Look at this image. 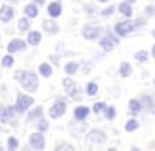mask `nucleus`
Here are the masks:
<instances>
[{"label":"nucleus","mask_w":155,"mask_h":151,"mask_svg":"<svg viewBox=\"0 0 155 151\" xmlns=\"http://www.w3.org/2000/svg\"><path fill=\"white\" fill-rule=\"evenodd\" d=\"M62 86H64V92H65L71 100H82V97H84V89L82 87H79V84H78L71 77H67V78H64L62 80Z\"/></svg>","instance_id":"nucleus-2"},{"label":"nucleus","mask_w":155,"mask_h":151,"mask_svg":"<svg viewBox=\"0 0 155 151\" xmlns=\"http://www.w3.org/2000/svg\"><path fill=\"white\" fill-rule=\"evenodd\" d=\"M27 42L31 47H37L42 42V33L37 31V30H30L28 34H27Z\"/></svg>","instance_id":"nucleus-18"},{"label":"nucleus","mask_w":155,"mask_h":151,"mask_svg":"<svg viewBox=\"0 0 155 151\" xmlns=\"http://www.w3.org/2000/svg\"><path fill=\"white\" fill-rule=\"evenodd\" d=\"M20 72H22V70H17V72L14 73V77H12V78H14V80H19V77H20Z\"/></svg>","instance_id":"nucleus-42"},{"label":"nucleus","mask_w":155,"mask_h":151,"mask_svg":"<svg viewBox=\"0 0 155 151\" xmlns=\"http://www.w3.org/2000/svg\"><path fill=\"white\" fill-rule=\"evenodd\" d=\"M42 30H44L47 34H58V33H59V25H58L56 19L48 17V19L42 20Z\"/></svg>","instance_id":"nucleus-14"},{"label":"nucleus","mask_w":155,"mask_h":151,"mask_svg":"<svg viewBox=\"0 0 155 151\" xmlns=\"http://www.w3.org/2000/svg\"><path fill=\"white\" fill-rule=\"evenodd\" d=\"M33 105H34V98H33L31 95H28V94H22V92L17 94L16 108H17V111H19V114H20V115L23 114V112H27Z\"/></svg>","instance_id":"nucleus-7"},{"label":"nucleus","mask_w":155,"mask_h":151,"mask_svg":"<svg viewBox=\"0 0 155 151\" xmlns=\"http://www.w3.org/2000/svg\"><path fill=\"white\" fill-rule=\"evenodd\" d=\"M98 2H99V3H107L109 0H98Z\"/></svg>","instance_id":"nucleus-47"},{"label":"nucleus","mask_w":155,"mask_h":151,"mask_svg":"<svg viewBox=\"0 0 155 151\" xmlns=\"http://www.w3.org/2000/svg\"><path fill=\"white\" fill-rule=\"evenodd\" d=\"M23 14L27 16V17H30V19H36L39 16V6L34 2L27 3V5L23 6Z\"/></svg>","instance_id":"nucleus-21"},{"label":"nucleus","mask_w":155,"mask_h":151,"mask_svg":"<svg viewBox=\"0 0 155 151\" xmlns=\"http://www.w3.org/2000/svg\"><path fill=\"white\" fill-rule=\"evenodd\" d=\"M37 70H39V75H41L42 78H50L51 75H53V66H51L50 62H41Z\"/></svg>","instance_id":"nucleus-24"},{"label":"nucleus","mask_w":155,"mask_h":151,"mask_svg":"<svg viewBox=\"0 0 155 151\" xmlns=\"http://www.w3.org/2000/svg\"><path fill=\"white\" fill-rule=\"evenodd\" d=\"M98 91H99V86H98V83H95V81H88V83L85 84V87H84V92H85V95H88V97H95V95L98 94Z\"/></svg>","instance_id":"nucleus-26"},{"label":"nucleus","mask_w":155,"mask_h":151,"mask_svg":"<svg viewBox=\"0 0 155 151\" xmlns=\"http://www.w3.org/2000/svg\"><path fill=\"white\" fill-rule=\"evenodd\" d=\"M42 117H44V108L42 106H36L31 111H28V115H27V118H25V122L27 123L37 122V120H41Z\"/></svg>","instance_id":"nucleus-17"},{"label":"nucleus","mask_w":155,"mask_h":151,"mask_svg":"<svg viewBox=\"0 0 155 151\" xmlns=\"http://www.w3.org/2000/svg\"><path fill=\"white\" fill-rule=\"evenodd\" d=\"M78 70H81V62H78V61H68V62H65V66H64V72H65V75H68V77L76 75Z\"/></svg>","instance_id":"nucleus-20"},{"label":"nucleus","mask_w":155,"mask_h":151,"mask_svg":"<svg viewBox=\"0 0 155 151\" xmlns=\"http://www.w3.org/2000/svg\"><path fill=\"white\" fill-rule=\"evenodd\" d=\"M150 55H152V58H155V44H153L152 48H150Z\"/></svg>","instance_id":"nucleus-43"},{"label":"nucleus","mask_w":155,"mask_h":151,"mask_svg":"<svg viewBox=\"0 0 155 151\" xmlns=\"http://www.w3.org/2000/svg\"><path fill=\"white\" fill-rule=\"evenodd\" d=\"M28 145L34 149V151H44L45 149V145H47V140H45V136L44 132L41 131H36L30 136L28 139Z\"/></svg>","instance_id":"nucleus-9"},{"label":"nucleus","mask_w":155,"mask_h":151,"mask_svg":"<svg viewBox=\"0 0 155 151\" xmlns=\"http://www.w3.org/2000/svg\"><path fill=\"white\" fill-rule=\"evenodd\" d=\"M137 129H140V122L137 118H129L124 125V131L126 132H134Z\"/></svg>","instance_id":"nucleus-27"},{"label":"nucleus","mask_w":155,"mask_h":151,"mask_svg":"<svg viewBox=\"0 0 155 151\" xmlns=\"http://www.w3.org/2000/svg\"><path fill=\"white\" fill-rule=\"evenodd\" d=\"M48 59H50V62H53L54 66H58L59 61H61V55H59V53H51Z\"/></svg>","instance_id":"nucleus-40"},{"label":"nucleus","mask_w":155,"mask_h":151,"mask_svg":"<svg viewBox=\"0 0 155 151\" xmlns=\"http://www.w3.org/2000/svg\"><path fill=\"white\" fill-rule=\"evenodd\" d=\"M62 11H64V5H62L61 0H53V2L48 3V6H47L48 16L53 17V19H58L62 14Z\"/></svg>","instance_id":"nucleus-13"},{"label":"nucleus","mask_w":155,"mask_h":151,"mask_svg":"<svg viewBox=\"0 0 155 151\" xmlns=\"http://www.w3.org/2000/svg\"><path fill=\"white\" fill-rule=\"evenodd\" d=\"M31 2H34L37 6H44L47 3V0H31Z\"/></svg>","instance_id":"nucleus-41"},{"label":"nucleus","mask_w":155,"mask_h":151,"mask_svg":"<svg viewBox=\"0 0 155 151\" xmlns=\"http://www.w3.org/2000/svg\"><path fill=\"white\" fill-rule=\"evenodd\" d=\"M20 114H19L16 105H11V106L0 105V123L11 125V126H17V117Z\"/></svg>","instance_id":"nucleus-3"},{"label":"nucleus","mask_w":155,"mask_h":151,"mask_svg":"<svg viewBox=\"0 0 155 151\" xmlns=\"http://www.w3.org/2000/svg\"><path fill=\"white\" fill-rule=\"evenodd\" d=\"M134 72V67L130 62H127V61H123L121 64H120V69H118V73H120V77L121 78H129L132 75Z\"/></svg>","instance_id":"nucleus-23"},{"label":"nucleus","mask_w":155,"mask_h":151,"mask_svg":"<svg viewBox=\"0 0 155 151\" xmlns=\"http://www.w3.org/2000/svg\"><path fill=\"white\" fill-rule=\"evenodd\" d=\"M118 44H120V37L113 33V30H107L106 34H102L98 39V45L104 50V52H112Z\"/></svg>","instance_id":"nucleus-4"},{"label":"nucleus","mask_w":155,"mask_h":151,"mask_svg":"<svg viewBox=\"0 0 155 151\" xmlns=\"http://www.w3.org/2000/svg\"><path fill=\"white\" fill-rule=\"evenodd\" d=\"M152 37H153V39H155V28L152 30Z\"/></svg>","instance_id":"nucleus-50"},{"label":"nucleus","mask_w":155,"mask_h":151,"mask_svg":"<svg viewBox=\"0 0 155 151\" xmlns=\"http://www.w3.org/2000/svg\"><path fill=\"white\" fill-rule=\"evenodd\" d=\"M102 114H104V118H106V120L112 122V120L116 118V108H115V106H107L106 111L102 112Z\"/></svg>","instance_id":"nucleus-31"},{"label":"nucleus","mask_w":155,"mask_h":151,"mask_svg":"<svg viewBox=\"0 0 155 151\" xmlns=\"http://www.w3.org/2000/svg\"><path fill=\"white\" fill-rule=\"evenodd\" d=\"M17 28H19V31H22V33H28L30 28H31V19L27 17V16L20 17V19L17 20Z\"/></svg>","instance_id":"nucleus-25"},{"label":"nucleus","mask_w":155,"mask_h":151,"mask_svg":"<svg viewBox=\"0 0 155 151\" xmlns=\"http://www.w3.org/2000/svg\"><path fill=\"white\" fill-rule=\"evenodd\" d=\"M90 115V108L88 106H76L73 111V118L76 122H85Z\"/></svg>","instance_id":"nucleus-16"},{"label":"nucleus","mask_w":155,"mask_h":151,"mask_svg":"<svg viewBox=\"0 0 155 151\" xmlns=\"http://www.w3.org/2000/svg\"><path fill=\"white\" fill-rule=\"evenodd\" d=\"M0 151H3V148H2V146H0Z\"/></svg>","instance_id":"nucleus-51"},{"label":"nucleus","mask_w":155,"mask_h":151,"mask_svg":"<svg viewBox=\"0 0 155 151\" xmlns=\"http://www.w3.org/2000/svg\"><path fill=\"white\" fill-rule=\"evenodd\" d=\"M81 69H82V72L87 75L90 70L93 69V64H92V62H88V61H82V62H81Z\"/></svg>","instance_id":"nucleus-37"},{"label":"nucleus","mask_w":155,"mask_h":151,"mask_svg":"<svg viewBox=\"0 0 155 151\" xmlns=\"http://www.w3.org/2000/svg\"><path fill=\"white\" fill-rule=\"evenodd\" d=\"M144 16L146 17H153L155 16V5H147L144 8Z\"/></svg>","instance_id":"nucleus-38"},{"label":"nucleus","mask_w":155,"mask_h":151,"mask_svg":"<svg viewBox=\"0 0 155 151\" xmlns=\"http://www.w3.org/2000/svg\"><path fill=\"white\" fill-rule=\"evenodd\" d=\"M28 47V42L27 39H20V37H14V39H11L6 45V50L8 53L14 55V53H20V52H25Z\"/></svg>","instance_id":"nucleus-10"},{"label":"nucleus","mask_w":155,"mask_h":151,"mask_svg":"<svg viewBox=\"0 0 155 151\" xmlns=\"http://www.w3.org/2000/svg\"><path fill=\"white\" fill-rule=\"evenodd\" d=\"M107 151H118V149H116V148H113V146H112V148H109Z\"/></svg>","instance_id":"nucleus-48"},{"label":"nucleus","mask_w":155,"mask_h":151,"mask_svg":"<svg viewBox=\"0 0 155 151\" xmlns=\"http://www.w3.org/2000/svg\"><path fill=\"white\" fill-rule=\"evenodd\" d=\"M17 81L20 83L23 91H27L28 94H34L39 87V75L33 70H22Z\"/></svg>","instance_id":"nucleus-1"},{"label":"nucleus","mask_w":155,"mask_h":151,"mask_svg":"<svg viewBox=\"0 0 155 151\" xmlns=\"http://www.w3.org/2000/svg\"><path fill=\"white\" fill-rule=\"evenodd\" d=\"M130 151H141L138 146H134V148H130Z\"/></svg>","instance_id":"nucleus-45"},{"label":"nucleus","mask_w":155,"mask_h":151,"mask_svg":"<svg viewBox=\"0 0 155 151\" xmlns=\"http://www.w3.org/2000/svg\"><path fill=\"white\" fill-rule=\"evenodd\" d=\"M115 5H109V6H106V8H102L101 11H99V16L101 17H104V19H109V17H112L113 16V12H115Z\"/></svg>","instance_id":"nucleus-32"},{"label":"nucleus","mask_w":155,"mask_h":151,"mask_svg":"<svg viewBox=\"0 0 155 151\" xmlns=\"http://www.w3.org/2000/svg\"><path fill=\"white\" fill-rule=\"evenodd\" d=\"M126 2H129V3H135L137 0H126Z\"/></svg>","instance_id":"nucleus-49"},{"label":"nucleus","mask_w":155,"mask_h":151,"mask_svg":"<svg viewBox=\"0 0 155 151\" xmlns=\"http://www.w3.org/2000/svg\"><path fill=\"white\" fill-rule=\"evenodd\" d=\"M22 151H34V149H33V148H31V146H30V148H28V145H27V146H25V148H23V149H22Z\"/></svg>","instance_id":"nucleus-44"},{"label":"nucleus","mask_w":155,"mask_h":151,"mask_svg":"<svg viewBox=\"0 0 155 151\" xmlns=\"http://www.w3.org/2000/svg\"><path fill=\"white\" fill-rule=\"evenodd\" d=\"M65 112H67V103L62 98H58L48 109V115H50V118L56 120V118H61L62 115H65Z\"/></svg>","instance_id":"nucleus-8"},{"label":"nucleus","mask_w":155,"mask_h":151,"mask_svg":"<svg viewBox=\"0 0 155 151\" xmlns=\"http://www.w3.org/2000/svg\"><path fill=\"white\" fill-rule=\"evenodd\" d=\"M84 11L87 12L88 16H95L96 12H98L96 6H95V5H90V3H85V5H84Z\"/></svg>","instance_id":"nucleus-36"},{"label":"nucleus","mask_w":155,"mask_h":151,"mask_svg":"<svg viewBox=\"0 0 155 151\" xmlns=\"http://www.w3.org/2000/svg\"><path fill=\"white\" fill-rule=\"evenodd\" d=\"M87 142L90 143H96V145H102L107 142V134L99 129V128H95V129H90L87 132Z\"/></svg>","instance_id":"nucleus-11"},{"label":"nucleus","mask_w":155,"mask_h":151,"mask_svg":"<svg viewBox=\"0 0 155 151\" xmlns=\"http://www.w3.org/2000/svg\"><path fill=\"white\" fill-rule=\"evenodd\" d=\"M0 131H2V126H0Z\"/></svg>","instance_id":"nucleus-52"},{"label":"nucleus","mask_w":155,"mask_h":151,"mask_svg":"<svg viewBox=\"0 0 155 151\" xmlns=\"http://www.w3.org/2000/svg\"><path fill=\"white\" fill-rule=\"evenodd\" d=\"M116 9H118V12L124 19H132V16H134V6H132V3L126 2V0H123V2L116 6Z\"/></svg>","instance_id":"nucleus-15"},{"label":"nucleus","mask_w":155,"mask_h":151,"mask_svg":"<svg viewBox=\"0 0 155 151\" xmlns=\"http://www.w3.org/2000/svg\"><path fill=\"white\" fill-rule=\"evenodd\" d=\"M107 106H109V105H107L106 101H96V103L92 106V112H93V114H101V112L106 111Z\"/></svg>","instance_id":"nucleus-33"},{"label":"nucleus","mask_w":155,"mask_h":151,"mask_svg":"<svg viewBox=\"0 0 155 151\" xmlns=\"http://www.w3.org/2000/svg\"><path fill=\"white\" fill-rule=\"evenodd\" d=\"M19 145H20V142H19L17 137H14V136H9L8 139H6V149H8V151H16V149H19Z\"/></svg>","instance_id":"nucleus-29"},{"label":"nucleus","mask_w":155,"mask_h":151,"mask_svg":"<svg viewBox=\"0 0 155 151\" xmlns=\"http://www.w3.org/2000/svg\"><path fill=\"white\" fill-rule=\"evenodd\" d=\"M14 16H16V9L11 5L5 3V5L0 6V22L8 23V22H11L12 19H14Z\"/></svg>","instance_id":"nucleus-12"},{"label":"nucleus","mask_w":155,"mask_h":151,"mask_svg":"<svg viewBox=\"0 0 155 151\" xmlns=\"http://www.w3.org/2000/svg\"><path fill=\"white\" fill-rule=\"evenodd\" d=\"M140 101L143 105V111H155V97L149 95V94H144L140 97Z\"/></svg>","instance_id":"nucleus-19"},{"label":"nucleus","mask_w":155,"mask_h":151,"mask_svg":"<svg viewBox=\"0 0 155 151\" xmlns=\"http://www.w3.org/2000/svg\"><path fill=\"white\" fill-rule=\"evenodd\" d=\"M48 128H50V123H48V120L47 118H41V120H37V125H36V131H41V132H45V131H48Z\"/></svg>","instance_id":"nucleus-34"},{"label":"nucleus","mask_w":155,"mask_h":151,"mask_svg":"<svg viewBox=\"0 0 155 151\" xmlns=\"http://www.w3.org/2000/svg\"><path fill=\"white\" fill-rule=\"evenodd\" d=\"M149 56H150V53L147 52V50H140V52H137L134 55L135 61L140 62V64H146V62L149 61Z\"/></svg>","instance_id":"nucleus-28"},{"label":"nucleus","mask_w":155,"mask_h":151,"mask_svg":"<svg viewBox=\"0 0 155 151\" xmlns=\"http://www.w3.org/2000/svg\"><path fill=\"white\" fill-rule=\"evenodd\" d=\"M54 151H76V149H74V146H73L71 143H68V142H62V143H59V145L56 146Z\"/></svg>","instance_id":"nucleus-35"},{"label":"nucleus","mask_w":155,"mask_h":151,"mask_svg":"<svg viewBox=\"0 0 155 151\" xmlns=\"http://www.w3.org/2000/svg\"><path fill=\"white\" fill-rule=\"evenodd\" d=\"M81 34L85 41H98L102 36V27L95 23H85L81 30Z\"/></svg>","instance_id":"nucleus-6"},{"label":"nucleus","mask_w":155,"mask_h":151,"mask_svg":"<svg viewBox=\"0 0 155 151\" xmlns=\"http://www.w3.org/2000/svg\"><path fill=\"white\" fill-rule=\"evenodd\" d=\"M14 62H16L14 56H12L11 53H8V55H5V56L2 58V67H3V69H11L12 66H14Z\"/></svg>","instance_id":"nucleus-30"},{"label":"nucleus","mask_w":155,"mask_h":151,"mask_svg":"<svg viewBox=\"0 0 155 151\" xmlns=\"http://www.w3.org/2000/svg\"><path fill=\"white\" fill-rule=\"evenodd\" d=\"M135 30H137V27H135V22L132 19H124V20H120L113 25V33L118 37H126L129 34H132Z\"/></svg>","instance_id":"nucleus-5"},{"label":"nucleus","mask_w":155,"mask_h":151,"mask_svg":"<svg viewBox=\"0 0 155 151\" xmlns=\"http://www.w3.org/2000/svg\"><path fill=\"white\" fill-rule=\"evenodd\" d=\"M134 22H135V27H137V30H138V28H143L144 25H146V17H137Z\"/></svg>","instance_id":"nucleus-39"},{"label":"nucleus","mask_w":155,"mask_h":151,"mask_svg":"<svg viewBox=\"0 0 155 151\" xmlns=\"http://www.w3.org/2000/svg\"><path fill=\"white\" fill-rule=\"evenodd\" d=\"M8 2H9V3H17L19 0H8Z\"/></svg>","instance_id":"nucleus-46"},{"label":"nucleus","mask_w":155,"mask_h":151,"mask_svg":"<svg viewBox=\"0 0 155 151\" xmlns=\"http://www.w3.org/2000/svg\"><path fill=\"white\" fill-rule=\"evenodd\" d=\"M129 112H130L132 115H138L141 111H143V105H141L140 98H130L129 100Z\"/></svg>","instance_id":"nucleus-22"}]
</instances>
